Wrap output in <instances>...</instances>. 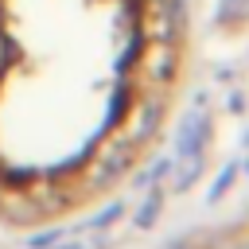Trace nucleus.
I'll return each instance as SVG.
<instances>
[{"label": "nucleus", "mask_w": 249, "mask_h": 249, "mask_svg": "<svg viewBox=\"0 0 249 249\" xmlns=\"http://www.w3.org/2000/svg\"><path fill=\"white\" fill-rule=\"evenodd\" d=\"M163 109H167V93L163 89H152V93H136L132 97V105H128V113H124V121L117 124L128 140H136L140 148L160 132V124H163Z\"/></svg>", "instance_id": "nucleus-1"}, {"label": "nucleus", "mask_w": 249, "mask_h": 249, "mask_svg": "<svg viewBox=\"0 0 249 249\" xmlns=\"http://www.w3.org/2000/svg\"><path fill=\"white\" fill-rule=\"evenodd\" d=\"M136 70L140 78L152 86V89H167L179 74V43H167V39H144V51L136 58Z\"/></svg>", "instance_id": "nucleus-2"}, {"label": "nucleus", "mask_w": 249, "mask_h": 249, "mask_svg": "<svg viewBox=\"0 0 249 249\" xmlns=\"http://www.w3.org/2000/svg\"><path fill=\"white\" fill-rule=\"evenodd\" d=\"M206 140H210V117L206 105H195V113H187L175 132V156H198L206 152Z\"/></svg>", "instance_id": "nucleus-3"}, {"label": "nucleus", "mask_w": 249, "mask_h": 249, "mask_svg": "<svg viewBox=\"0 0 249 249\" xmlns=\"http://www.w3.org/2000/svg\"><path fill=\"white\" fill-rule=\"evenodd\" d=\"M249 19V0H222L218 4V23L233 27V23H245Z\"/></svg>", "instance_id": "nucleus-4"}, {"label": "nucleus", "mask_w": 249, "mask_h": 249, "mask_svg": "<svg viewBox=\"0 0 249 249\" xmlns=\"http://www.w3.org/2000/svg\"><path fill=\"white\" fill-rule=\"evenodd\" d=\"M160 206H163V195L152 187V191H148V198H144V202H140V210H136V226H140V230L156 226V214H160Z\"/></svg>", "instance_id": "nucleus-5"}, {"label": "nucleus", "mask_w": 249, "mask_h": 249, "mask_svg": "<svg viewBox=\"0 0 249 249\" xmlns=\"http://www.w3.org/2000/svg\"><path fill=\"white\" fill-rule=\"evenodd\" d=\"M105 245H109V233L105 230H93V237H86V241H54L47 249H105Z\"/></svg>", "instance_id": "nucleus-6"}, {"label": "nucleus", "mask_w": 249, "mask_h": 249, "mask_svg": "<svg viewBox=\"0 0 249 249\" xmlns=\"http://www.w3.org/2000/svg\"><path fill=\"white\" fill-rule=\"evenodd\" d=\"M121 214H124V202H113V206H105V210H101V214H97V218H93L86 230H109V226H113Z\"/></svg>", "instance_id": "nucleus-7"}, {"label": "nucleus", "mask_w": 249, "mask_h": 249, "mask_svg": "<svg viewBox=\"0 0 249 249\" xmlns=\"http://www.w3.org/2000/svg\"><path fill=\"white\" fill-rule=\"evenodd\" d=\"M233 175H237V163H226V171H222V175L214 179V191H210V202H214V198H222V195L230 191V183H233Z\"/></svg>", "instance_id": "nucleus-8"}, {"label": "nucleus", "mask_w": 249, "mask_h": 249, "mask_svg": "<svg viewBox=\"0 0 249 249\" xmlns=\"http://www.w3.org/2000/svg\"><path fill=\"white\" fill-rule=\"evenodd\" d=\"M70 230H47V233H39V237H31V245L35 249H47V245H54V241H62Z\"/></svg>", "instance_id": "nucleus-9"}, {"label": "nucleus", "mask_w": 249, "mask_h": 249, "mask_svg": "<svg viewBox=\"0 0 249 249\" xmlns=\"http://www.w3.org/2000/svg\"><path fill=\"white\" fill-rule=\"evenodd\" d=\"M167 249H183V245H167Z\"/></svg>", "instance_id": "nucleus-10"}, {"label": "nucleus", "mask_w": 249, "mask_h": 249, "mask_svg": "<svg viewBox=\"0 0 249 249\" xmlns=\"http://www.w3.org/2000/svg\"><path fill=\"white\" fill-rule=\"evenodd\" d=\"M245 144H249V132H245Z\"/></svg>", "instance_id": "nucleus-11"}, {"label": "nucleus", "mask_w": 249, "mask_h": 249, "mask_svg": "<svg viewBox=\"0 0 249 249\" xmlns=\"http://www.w3.org/2000/svg\"><path fill=\"white\" fill-rule=\"evenodd\" d=\"M241 249H249V245H241Z\"/></svg>", "instance_id": "nucleus-12"}, {"label": "nucleus", "mask_w": 249, "mask_h": 249, "mask_svg": "<svg viewBox=\"0 0 249 249\" xmlns=\"http://www.w3.org/2000/svg\"><path fill=\"white\" fill-rule=\"evenodd\" d=\"M245 167H249V163H245Z\"/></svg>", "instance_id": "nucleus-13"}]
</instances>
